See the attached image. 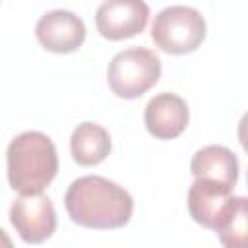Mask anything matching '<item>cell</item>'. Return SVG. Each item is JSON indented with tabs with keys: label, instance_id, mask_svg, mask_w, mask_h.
Listing matches in <instances>:
<instances>
[{
	"label": "cell",
	"instance_id": "3957f363",
	"mask_svg": "<svg viewBox=\"0 0 248 248\" xmlns=\"http://www.w3.org/2000/svg\"><path fill=\"white\" fill-rule=\"evenodd\" d=\"M161 78L159 56L143 46H132L112 56L107 70L110 91L120 99H138Z\"/></svg>",
	"mask_w": 248,
	"mask_h": 248
},
{
	"label": "cell",
	"instance_id": "8fae6325",
	"mask_svg": "<svg viewBox=\"0 0 248 248\" xmlns=\"http://www.w3.org/2000/svg\"><path fill=\"white\" fill-rule=\"evenodd\" d=\"M72 159L81 167H93L103 163L110 153L108 132L95 122H81L70 138Z\"/></svg>",
	"mask_w": 248,
	"mask_h": 248
},
{
	"label": "cell",
	"instance_id": "8992f818",
	"mask_svg": "<svg viewBox=\"0 0 248 248\" xmlns=\"http://www.w3.org/2000/svg\"><path fill=\"white\" fill-rule=\"evenodd\" d=\"M149 19V6L143 0H105L95 14L101 37L122 41L141 33Z\"/></svg>",
	"mask_w": 248,
	"mask_h": 248
},
{
	"label": "cell",
	"instance_id": "52a82bcc",
	"mask_svg": "<svg viewBox=\"0 0 248 248\" xmlns=\"http://www.w3.org/2000/svg\"><path fill=\"white\" fill-rule=\"evenodd\" d=\"M232 202V188L213 180L196 178L188 190V211L192 219L211 231L221 227Z\"/></svg>",
	"mask_w": 248,
	"mask_h": 248
},
{
	"label": "cell",
	"instance_id": "5b68a950",
	"mask_svg": "<svg viewBox=\"0 0 248 248\" xmlns=\"http://www.w3.org/2000/svg\"><path fill=\"white\" fill-rule=\"evenodd\" d=\"M10 223L27 244H41L56 231V211L43 194H21L10 205Z\"/></svg>",
	"mask_w": 248,
	"mask_h": 248
},
{
	"label": "cell",
	"instance_id": "9c48e42d",
	"mask_svg": "<svg viewBox=\"0 0 248 248\" xmlns=\"http://www.w3.org/2000/svg\"><path fill=\"white\" fill-rule=\"evenodd\" d=\"M147 132L157 140H174L178 138L190 120L188 105L176 93H159L145 105L143 112Z\"/></svg>",
	"mask_w": 248,
	"mask_h": 248
},
{
	"label": "cell",
	"instance_id": "30bf717a",
	"mask_svg": "<svg viewBox=\"0 0 248 248\" xmlns=\"http://www.w3.org/2000/svg\"><path fill=\"white\" fill-rule=\"evenodd\" d=\"M190 170L194 178H205L234 188L238 180V159L223 145H205L194 153Z\"/></svg>",
	"mask_w": 248,
	"mask_h": 248
},
{
	"label": "cell",
	"instance_id": "6da1fadb",
	"mask_svg": "<svg viewBox=\"0 0 248 248\" xmlns=\"http://www.w3.org/2000/svg\"><path fill=\"white\" fill-rule=\"evenodd\" d=\"M64 205L76 225L97 231L128 225L134 211L132 196L116 182L97 174L74 180L66 190Z\"/></svg>",
	"mask_w": 248,
	"mask_h": 248
},
{
	"label": "cell",
	"instance_id": "4fadbf2b",
	"mask_svg": "<svg viewBox=\"0 0 248 248\" xmlns=\"http://www.w3.org/2000/svg\"><path fill=\"white\" fill-rule=\"evenodd\" d=\"M0 246H8V248L12 246V240L8 238V234H6L2 229H0Z\"/></svg>",
	"mask_w": 248,
	"mask_h": 248
},
{
	"label": "cell",
	"instance_id": "7c38bea8",
	"mask_svg": "<svg viewBox=\"0 0 248 248\" xmlns=\"http://www.w3.org/2000/svg\"><path fill=\"white\" fill-rule=\"evenodd\" d=\"M246 198L234 196V202L221 223V227L215 231L219 234V240L229 248H242L246 244Z\"/></svg>",
	"mask_w": 248,
	"mask_h": 248
},
{
	"label": "cell",
	"instance_id": "ba28073f",
	"mask_svg": "<svg viewBox=\"0 0 248 248\" xmlns=\"http://www.w3.org/2000/svg\"><path fill=\"white\" fill-rule=\"evenodd\" d=\"M85 33L83 21L68 10L46 12L35 25V35L41 46L56 54L78 50L85 41Z\"/></svg>",
	"mask_w": 248,
	"mask_h": 248
},
{
	"label": "cell",
	"instance_id": "277c9868",
	"mask_svg": "<svg viewBox=\"0 0 248 248\" xmlns=\"http://www.w3.org/2000/svg\"><path fill=\"white\" fill-rule=\"evenodd\" d=\"M203 16L188 6H169L161 10L151 25L155 46L169 54L194 52L205 39Z\"/></svg>",
	"mask_w": 248,
	"mask_h": 248
},
{
	"label": "cell",
	"instance_id": "7a4b0ae2",
	"mask_svg": "<svg viewBox=\"0 0 248 248\" xmlns=\"http://www.w3.org/2000/svg\"><path fill=\"white\" fill-rule=\"evenodd\" d=\"M8 182L19 194H41L58 172V155L52 140L43 132L16 136L6 151Z\"/></svg>",
	"mask_w": 248,
	"mask_h": 248
}]
</instances>
